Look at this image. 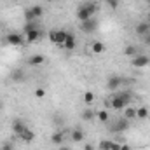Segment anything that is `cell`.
I'll return each instance as SVG.
<instances>
[{
	"label": "cell",
	"instance_id": "6da1fadb",
	"mask_svg": "<svg viewBox=\"0 0 150 150\" xmlns=\"http://www.w3.org/2000/svg\"><path fill=\"white\" fill-rule=\"evenodd\" d=\"M25 38H26V42L28 44H33V42H37L38 38L42 37V33H40V30H38L37 26H35V23L33 21H28V25L25 26Z\"/></svg>",
	"mask_w": 150,
	"mask_h": 150
},
{
	"label": "cell",
	"instance_id": "7a4b0ae2",
	"mask_svg": "<svg viewBox=\"0 0 150 150\" xmlns=\"http://www.w3.org/2000/svg\"><path fill=\"white\" fill-rule=\"evenodd\" d=\"M67 37H68V32H67V30H51V32H49V40H51L52 44L59 45V47H63Z\"/></svg>",
	"mask_w": 150,
	"mask_h": 150
},
{
	"label": "cell",
	"instance_id": "3957f363",
	"mask_svg": "<svg viewBox=\"0 0 150 150\" xmlns=\"http://www.w3.org/2000/svg\"><path fill=\"white\" fill-rule=\"evenodd\" d=\"M5 42L9 44V45H23L25 44V38H23V33H16V32H12V33H7V37H5Z\"/></svg>",
	"mask_w": 150,
	"mask_h": 150
},
{
	"label": "cell",
	"instance_id": "277c9868",
	"mask_svg": "<svg viewBox=\"0 0 150 150\" xmlns=\"http://www.w3.org/2000/svg\"><path fill=\"white\" fill-rule=\"evenodd\" d=\"M131 65H133L134 68H145V67L150 65V58L145 56V54H138V56H134V58L131 59Z\"/></svg>",
	"mask_w": 150,
	"mask_h": 150
},
{
	"label": "cell",
	"instance_id": "5b68a950",
	"mask_svg": "<svg viewBox=\"0 0 150 150\" xmlns=\"http://www.w3.org/2000/svg\"><path fill=\"white\" fill-rule=\"evenodd\" d=\"M127 129H129V120H127L126 117H119L117 122L113 124L112 133H124V131H127Z\"/></svg>",
	"mask_w": 150,
	"mask_h": 150
},
{
	"label": "cell",
	"instance_id": "8992f818",
	"mask_svg": "<svg viewBox=\"0 0 150 150\" xmlns=\"http://www.w3.org/2000/svg\"><path fill=\"white\" fill-rule=\"evenodd\" d=\"M122 82H124V79H122L120 75H108L107 87H108L110 91H115V89H119V87L122 86Z\"/></svg>",
	"mask_w": 150,
	"mask_h": 150
},
{
	"label": "cell",
	"instance_id": "52a82bcc",
	"mask_svg": "<svg viewBox=\"0 0 150 150\" xmlns=\"http://www.w3.org/2000/svg\"><path fill=\"white\" fill-rule=\"evenodd\" d=\"M80 26H82V30H84L86 33H93V32H96V30H98V21H96L94 18H89V19L82 21V23H80Z\"/></svg>",
	"mask_w": 150,
	"mask_h": 150
},
{
	"label": "cell",
	"instance_id": "ba28073f",
	"mask_svg": "<svg viewBox=\"0 0 150 150\" xmlns=\"http://www.w3.org/2000/svg\"><path fill=\"white\" fill-rule=\"evenodd\" d=\"M110 107H112L113 110H124L127 105H126V101L120 98V96H117V94H113L112 100H110Z\"/></svg>",
	"mask_w": 150,
	"mask_h": 150
},
{
	"label": "cell",
	"instance_id": "9c48e42d",
	"mask_svg": "<svg viewBox=\"0 0 150 150\" xmlns=\"http://www.w3.org/2000/svg\"><path fill=\"white\" fill-rule=\"evenodd\" d=\"M28 127H26V124L21 120V119H16L14 122H12V131H14V134H18V136H21L25 131H26Z\"/></svg>",
	"mask_w": 150,
	"mask_h": 150
},
{
	"label": "cell",
	"instance_id": "30bf717a",
	"mask_svg": "<svg viewBox=\"0 0 150 150\" xmlns=\"http://www.w3.org/2000/svg\"><path fill=\"white\" fill-rule=\"evenodd\" d=\"M134 32H136V35H140V37L147 35V33L150 32V23H147V21L138 23V25H136V28H134Z\"/></svg>",
	"mask_w": 150,
	"mask_h": 150
},
{
	"label": "cell",
	"instance_id": "8fae6325",
	"mask_svg": "<svg viewBox=\"0 0 150 150\" xmlns=\"http://www.w3.org/2000/svg\"><path fill=\"white\" fill-rule=\"evenodd\" d=\"M75 47H77V38H75L72 33H68V37H67L65 44H63V49H67V51H74Z\"/></svg>",
	"mask_w": 150,
	"mask_h": 150
},
{
	"label": "cell",
	"instance_id": "7c38bea8",
	"mask_svg": "<svg viewBox=\"0 0 150 150\" xmlns=\"http://www.w3.org/2000/svg\"><path fill=\"white\" fill-rule=\"evenodd\" d=\"M89 18H93V16L87 12V9H86L84 5H79V9H77V19L82 23V21H86V19H89Z\"/></svg>",
	"mask_w": 150,
	"mask_h": 150
},
{
	"label": "cell",
	"instance_id": "4fadbf2b",
	"mask_svg": "<svg viewBox=\"0 0 150 150\" xmlns=\"http://www.w3.org/2000/svg\"><path fill=\"white\" fill-rule=\"evenodd\" d=\"M105 49H107V47H105V44H103L101 40H94V42L91 44V51H93L94 54H103Z\"/></svg>",
	"mask_w": 150,
	"mask_h": 150
},
{
	"label": "cell",
	"instance_id": "5bb4252c",
	"mask_svg": "<svg viewBox=\"0 0 150 150\" xmlns=\"http://www.w3.org/2000/svg\"><path fill=\"white\" fill-rule=\"evenodd\" d=\"M51 142L54 143V145H63V142H65V133L59 129V131H54L52 133V136H51Z\"/></svg>",
	"mask_w": 150,
	"mask_h": 150
},
{
	"label": "cell",
	"instance_id": "9a60e30c",
	"mask_svg": "<svg viewBox=\"0 0 150 150\" xmlns=\"http://www.w3.org/2000/svg\"><path fill=\"white\" fill-rule=\"evenodd\" d=\"M44 61H45L44 54H33V56H30V58H28V63H30L32 67H38V65H42Z\"/></svg>",
	"mask_w": 150,
	"mask_h": 150
},
{
	"label": "cell",
	"instance_id": "2e32d148",
	"mask_svg": "<svg viewBox=\"0 0 150 150\" xmlns=\"http://www.w3.org/2000/svg\"><path fill=\"white\" fill-rule=\"evenodd\" d=\"M28 11H30V14H32V19H33V21L38 19V18H42V14H44V9H42L40 5H33V7H30Z\"/></svg>",
	"mask_w": 150,
	"mask_h": 150
},
{
	"label": "cell",
	"instance_id": "e0dca14e",
	"mask_svg": "<svg viewBox=\"0 0 150 150\" xmlns=\"http://www.w3.org/2000/svg\"><path fill=\"white\" fill-rule=\"evenodd\" d=\"M150 117V112L147 107H138L136 108V119H140V120H145V119H149Z\"/></svg>",
	"mask_w": 150,
	"mask_h": 150
},
{
	"label": "cell",
	"instance_id": "ac0fdd59",
	"mask_svg": "<svg viewBox=\"0 0 150 150\" xmlns=\"http://www.w3.org/2000/svg\"><path fill=\"white\" fill-rule=\"evenodd\" d=\"M70 138L74 140L75 143H80V142H84V131H82V129H74V131L70 133Z\"/></svg>",
	"mask_w": 150,
	"mask_h": 150
},
{
	"label": "cell",
	"instance_id": "d6986e66",
	"mask_svg": "<svg viewBox=\"0 0 150 150\" xmlns=\"http://www.w3.org/2000/svg\"><path fill=\"white\" fill-rule=\"evenodd\" d=\"M115 94H117V96H120V98L126 101V105H127V107L131 105V100H133V93H131V91H119V93H115Z\"/></svg>",
	"mask_w": 150,
	"mask_h": 150
},
{
	"label": "cell",
	"instance_id": "ffe728a7",
	"mask_svg": "<svg viewBox=\"0 0 150 150\" xmlns=\"http://www.w3.org/2000/svg\"><path fill=\"white\" fill-rule=\"evenodd\" d=\"M19 140H23L25 143H30V142H33V140H35V133H33V131H30V129H26V131L19 136Z\"/></svg>",
	"mask_w": 150,
	"mask_h": 150
},
{
	"label": "cell",
	"instance_id": "44dd1931",
	"mask_svg": "<svg viewBox=\"0 0 150 150\" xmlns=\"http://www.w3.org/2000/svg\"><path fill=\"white\" fill-rule=\"evenodd\" d=\"M86 9H87V12L91 14V16H94L96 14V11H98V5H96V2H86V4H82Z\"/></svg>",
	"mask_w": 150,
	"mask_h": 150
},
{
	"label": "cell",
	"instance_id": "7402d4cb",
	"mask_svg": "<svg viewBox=\"0 0 150 150\" xmlns=\"http://www.w3.org/2000/svg\"><path fill=\"white\" fill-rule=\"evenodd\" d=\"M124 117H126L127 120L136 119V108H133V107H126V108H124Z\"/></svg>",
	"mask_w": 150,
	"mask_h": 150
},
{
	"label": "cell",
	"instance_id": "603a6c76",
	"mask_svg": "<svg viewBox=\"0 0 150 150\" xmlns=\"http://www.w3.org/2000/svg\"><path fill=\"white\" fill-rule=\"evenodd\" d=\"M96 119H98L100 122H108L110 113L107 112V110H100V112H96Z\"/></svg>",
	"mask_w": 150,
	"mask_h": 150
},
{
	"label": "cell",
	"instance_id": "cb8c5ba5",
	"mask_svg": "<svg viewBox=\"0 0 150 150\" xmlns=\"http://www.w3.org/2000/svg\"><path fill=\"white\" fill-rule=\"evenodd\" d=\"M124 54H126V56H131V58H134V56H138V49H136L134 45H126V49H124Z\"/></svg>",
	"mask_w": 150,
	"mask_h": 150
},
{
	"label": "cell",
	"instance_id": "d4e9b609",
	"mask_svg": "<svg viewBox=\"0 0 150 150\" xmlns=\"http://www.w3.org/2000/svg\"><path fill=\"white\" fill-rule=\"evenodd\" d=\"M94 117H96V112H93L91 108H86V110L82 112V119H84V120H93Z\"/></svg>",
	"mask_w": 150,
	"mask_h": 150
},
{
	"label": "cell",
	"instance_id": "484cf974",
	"mask_svg": "<svg viewBox=\"0 0 150 150\" xmlns=\"http://www.w3.org/2000/svg\"><path fill=\"white\" fill-rule=\"evenodd\" d=\"M82 100H84V103H86V105H91V103L94 101V94H93L91 91H86V93H84V96H82Z\"/></svg>",
	"mask_w": 150,
	"mask_h": 150
},
{
	"label": "cell",
	"instance_id": "4316f807",
	"mask_svg": "<svg viewBox=\"0 0 150 150\" xmlns=\"http://www.w3.org/2000/svg\"><path fill=\"white\" fill-rule=\"evenodd\" d=\"M110 145H112L110 140H101L100 142V150H110Z\"/></svg>",
	"mask_w": 150,
	"mask_h": 150
},
{
	"label": "cell",
	"instance_id": "83f0119b",
	"mask_svg": "<svg viewBox=\"0 0 150 150\" xmlns=\"http://www.w3.org/2000/svg\"><path fill=\"white\" fill-rule=\"evenodd\" d=\"M105 4L112 9V11H115L117 7H119V4H120V0H105Z\"/></svg>",
	"mask_w": 150,
	"mask_h": 150
},
{
	"label": "cell",
	"instance_id": "f1b7e54d",
	"mask_svg": "<svg viewBox=\"0 0 150 150\" xmlns=\"http://www.w3.org/2000/svg\"><path fill=\"white\" fill-rule=\"evenodd\" d=\"M12 79H14V80H23V79H25V74H23L21 70H14V72H12Z\"/></svg>",
	"mask_w": 150,
	"mask_h": 150
},
{
	"label": "cell",
	"instance_id": "f546056e",
	"mask_svg": "<svg viewBox=\"0 0 150 150\" xmlns=\"http://www.w3.org/2000/svg\"><path fill=\"white\" fill-rule=\"evenodd\" d=\"M44 96H45V89H44V87H37V89H35V98L40 100V98H44Z\"/></svg>",
	"mask_w": 150,
	"mask_h": 150
},
{
	"label": "cell",
	"instance_id": "4dcf8cb0",
	"mask_svg": "<svg viewBox=\"0 0 150 150\" xmlns=\"http://www.w3.org/2000/svg\"><path fill=\"white\" fill-rule=\"evenodd\" d=\"M0 150H14V147H12V143H11V142H5V143H2Z\"/></svg>",
	"mask_w": 150,
	"mask_h": 150
},
{
	"label": "cell",
	"instance_id": "1f68e13d",
	"mask_svg": "<svg viewBox=\"0 0 150 150\" xmlns=\"http://www.w3.org/2000/svg\"><path fill=\"white\" fill-rule=\"evenodd\" d=\"M142 40H143V44H147V45H150V32L147 33V35H143V37H142Z\"/></svg>",
	"mask_w": 150,
	"mask_h": 150
},
{
	"label": "cell",
	"instance_id": "d6a6232c",
	"mask_svg": "<svg viewBox=\"0 0 150 150\" xmlns=\"http://www.w3.org/2000/svg\"><path fill=\"white\" fill-rule=\"evenodd\" d=\"M110 150H120V143H117V142H112V145H110Z\"/></svg>",
	"mask_w": 150,
	"mask_h": 150
},
{
	"label": "cell",
	"instance_id": "836d02e7",
	"mask_svg": "<svg viewBox=\"0 0 150 150\" xmlns=\"http://www.w3.org/2000/svg\"><path fill=\"white\" fill-rule=\"evenodd\" d=\"M84 150H94V145H91V143H87V145H84Z\"/></svg>",
	"mask_w": 150,
	"mask_h": 150
},
{
	"label": "cell",
	"instance_id": "e575fe53",
	"mask_svg": "<svg viewBox=\"0 0 150 150\" xmlns=\"http://www.w3.org/2000/svg\"><path fill=\"white\" fill-rule=\"evenodd\" d=\"M120 150H131L129 145H120Z\"/></svg>",
	"mask_w": 150,
	"mask_h": 150
},
{
	"label": "cell",
	"instance_id": "d590c367",
	"mask_svg": "<svg viewBox=\"0 0 150 150\" xmlns=\"http://www.w3.org/2000/svg\"><path fill=\"white\" fill-rule=\"evenodd\" d=\"M59 150H72L70 147H65V145H59Z\"/></svg>",
	"mask_w": 150,
	"mask_h": 150
},
{
	"label": "cell",
	"instance_id": "8d00e7d4",
	"mask_svg": "<svg viewBox=\"0 0 150 150\" xmlns=\"http://www.w3.org/2000/svg\"><path fill=\"white\" fill-rule=\"evenodd\" d=\"M149 19H150V9H149Z\"/></svg>",
	"mask_w": 150,
	"mask_h": 150
},
{
	"label": "cell",
	"instance_id": "74e56055",
	"mask_svg": "<svg viewBox=\"0 0 150 150\" xmlns=\"http://www.w3.org/2000/svg\"><path fill=\"white\" fill-rule=\"evenodd\" d=\"M45 2H54V0H45Z\"/></svg>",
	"mask_w": 150,
	"mask_h": 150
},
{
	"label": "cell",
	"instance_id": "f35d334b",
	"mask_svg": "<svg viewBox=\"0 0 150 150\" xmlns=\"http://www.w3.org/2000/svg\"><path fill=\"white\" fill-rule=\"evenodd\" d=\"M145 2H147V4H150V0H145Z\"/></svg>",
	"mask_w": 150,
	"mask_h": 150
},
{
	"label": "cell",
	"instance_id": "ab89813d",
	"mask_svg": "<svg viewBox=\"0 0 150 150\" xmlns=\"http://www.w3.org/2000/svg\"><path fill=\"white\" fill-rule=\"evenodd\" d=\"M0 110H2V103H0Z\"/></svg>",
	"mask_w": 150,
	"mask_h": 150
}]
</instances>
